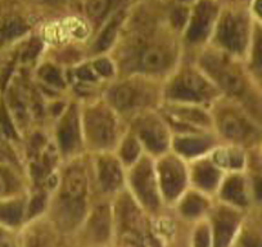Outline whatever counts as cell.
Instances as JSON below:
<instances>
[{
	"mask_svg": "<svg viewBox=\"0 0 262 247\" xmlns=\"http://www.w3.org/2000/svg\"><path fill=\"white\" fill-rule=\"evenodd\" d=\"M216 88L210 79L195 70H184L171 81L167 89L170 99L184 106L200 105L212 99Z\"/></svg>",
	"mask_w": 262,
	"mask_h": 247,
	"instance_id": "3",
	"label": "cell"
},
{
	"mask_svg": "<svg viewBox=\"0 0 262 247\" xmlns=\"http://www.w3.org/2000/svg\"><path fill=\"white\" fill-rule=\"evenodd\" d=\"M123 12H118L117 14L112 17L110 22H108L107 26L104 27V30L102 31V34L99 35V37L97 39L94 45L95 52H104L107 50L111 45L115 42L116 36H117V31L120 29L121 24L123 21Z\"/></svg>",
	"mask_w": 262,
	"mask_h": 247,
	"instance_id": "21",
	"label": "cell"
},
{
	"mask_svg": "<svg viewBox=\"0 0 262 247\" xmlns=\"http://www.w3.org/2000/svg\"><path fill=\"white\" fill-rule=\"evenodd\" d=\"M239 223L238 214L229 208L219 209L213 216V244L215 247H228Z\"/></svg>",
	"mask_w": 262,
	"mask_h": 247,
	"instance_id": "14",
	"label": "cell"
},
{
	"mask_svg": "<svg viewBox=\"0 0 262 247\" xmlns=\"http://www.w3.org/2000/svg\"><path fill=\"white\" fill-rule=\"evenodd\" d=\"M191 179L200 190L208 192L220 186L221 170L213 161L201 160L194 163Z\"/></svg>",
	"mask_w": 262,
	"mask_h": 247,
	"instance_id": "16",
	"label": "cell"
},
{
	"mask_svg": "<svg viewBox=\"0 0 262 247\" xmlns=\"http://www.w3.org/2000/svg\"><path fill=\"white\" fill-rule=\"evenodd\" d=\"M212 161L220 169L226 168L231 170H239L244 166V156L238 148H225V150L216 151Z\"/></svg>",
	"mask_w": 262,
	"mask_h": 247,
	"instance_id": "22",
	"label": "cell"
},
{
	"mask_svg": "<svg viewBox=\"0 0 262 247\" xmlns=\"http://www.w3.org/2000/svg\"><path fill=\"white\" fill-rule=\"evenodd\" d=\"M254 9H256L257 14L262 18V0H256V4H254Z\"/></svg>",
	"mask_w": 262,
	"mask_h": 247,
	"instance_id": "42",
	"label": "cell"
},
{
	"mask_svg": "<svg viewBox=\"0 0 262 247\" xmlns=\"http://www.w3.org/2000/svg\"><path fill=\"white\" fill-rule=\"evenodd\" d=\"M111 107L118 111H134L148 102V90L145 85L133 81H123L116 84L108 92Z\"/></svg>",
	"mask_w": 262,
	"mask_h": 247,
	"instance_id": "9",
	"label": "cell"
},
{
	"mask_svg": "<svg viewBox=\"0 0 262 247\" xmlns=\"http://www.w3.org/2000/svg\"><path fill=\"white\" fill-rule=\"evenodd\" d=\"M216 16V7L203 0L196 4L188 29V40L190 43H200L210 34L211 26Z\"/></svg>",
	"mask_w": 262,
	"mask_h": 247,
	"instance_id": "12",
	"label": "cell"
},
{
	"mask_svg": "<svg viewBox=\"0 0 262 247\" xmlns=\"http://www.w3.org/2000/svg\"><path fill=\"white\" fill-rule=\"evenodd\" d=\"M97 72L94 71L93 67H81V69L77 70V77H79L81 81L93 83L97 80Z\"/></svg>",
	"mask_w": 262,
	"mask_h": 247,
	"instance_id": "36",
	"label": "cell"
},
{
	"mask_svg": "<svg viewBox=\"0 0 262 247\" xmlns=\"http://www.w3.org/2000/svg\"><path fill=\"white\" fill-rule=\"evenodd\" d=\"M186 19H188V11H186L185 8H176L175 11L172 12V14H171V21H172V25L175 27H181L184 26V24L186 22Z\"/></svg>",
	"mask_w": 262,
	"mask_h": 247,
	"instance_id": "35",
	"label": "cell"
},
{
	"mask_svg": "<svg viewBox=\"0 0 262 247\" xmlns=\"http://www.w3.org/2000/svg\"><path fill=\"white\" fill-rule=\"evenodd\" d=\"M217 39L229 52L235 54L243 52L248 43V24L246 18L236 13L225 14L219 24Z\"/></svg>",
	"mask_w": 262,
	"mask_h": 247,
	"instance_id": "8",
	"label": "cell"
},
{
	"mask_svg": "<svg viewBox=\"0 0 262 247\" xmlns=\"http://www.w3.org/2000/svg\"><path fill=\"white\" fill-rule=\"evenodd\" d=\"M84 134L89 145L97 150H105L117 140V118L112 108L95 105L82 116Z\"/></svg>",
	"mask_w": 262,
	"mask_h": 247,
	"instance_id": "2",
	"label": "cell"
},
{
	"mask_svg": "<svg viewBox=\"0 0 262 247\" xmlns=\"http://www.w3.org/2000/svg\"><path fill=\"white\" fill-rule=\"evenodd\" d=\"M24 216V202L9 201L0 203V221L7 225H17Z\"/></svg>",
	"mask_w": 262,
	"mask_h": 247,
	"instance_id": "25",
	"label": "cell"
},
{
	"mask_svg": "<svg viewBox=\"0 0 262 247\" xmlns=\"http://www.w3.org/2000/svg\"><path fill=\"white\" fill-rule=\"evenodd\" d=\"M207 208V202L203 196L198 193H188L183 197L180 202V213L186 218L200 216Z\"/></svg>",
	"mask_w": 262,
	"mask_h": 247,
	"instance_id": "24",
	"label": "cell"
},
{
	"mask_svg": "<svg viewBox=\"0 0 262 247\" xmlns=\"http://www.w3.org/2000/svg\"><path fill=\"white\" fill-rule=\"evenodd\" d=\"M202 66L211 79L215 80L216 84L220 85L221 89L228 94L236 97L243 94L246 90V81L241 71L236 70L233 64L224 60L220 55H207L203 59Z\"/></svg>",
	"mask_w": 262,
	"mask_h": 247,
	"instance_id": "6",
	"label": "cell"
},
{
	"mask_svg": "<svg viewBox=\"0 0 262 247\" xmlns=\"http://www.w3.org/2000/svg\"><path fill=\"white\" fill-rule=\"evenodd\" d=\"M140 155H142V143L138 137L128 135L121 142L118 158L122 163L133 166L140 160Z\"/></svg>",
	"mask_w": 262,
	"mask_h": 247,
	"instance_id": "23",
	"label": "cell"
},
{
	"mask_svg": "<svg viewBox=\"0 0 262 247\" xmlns=\"http://www.w3.org/2000/svg\"><path fill=\"white\" fill-rule=\"evenodd\" d=\"M120 218L122 234H138L143 236V216L139 208L130 197L121 198L120 202Z\"/></svg>",
	"mask_w": 262,
	"mask_h": 247,
	"instance_id": "17",
	"label": "cell"
},
{
	"mask_svg": "<svg viewBox=\"0 0 262 247\" xmlns=\"http://www.w3.org/2000/svg\"><path fill=\"white\" fill-rule=\"evenodd\" d=\"M130 184L135 197L145 209L150 211L158 210L162 196L158 186L156 168L149 158L140 157V160L133 165Z\"/></svg>",
	"mask_w": 262,
	"mask_h": 247,
	"instance_id": "4",
	"label": "cell"
},
{
	"mask_svg": "<svg viewBox=\"0 0 262 247\" xmlns=\"http://www.w3.org/2000/svg\"><path fill=\"white\" fill-rule=\"evenodd\" d=\"M173 150L185 157H200L211 150L212 142L206 137L183 134L173 140Z\"/></svg>",
	"mask_w": 262,
	"mask_h": 247,
	"instance_id": "19",
	"label": "cell"
},
{
	"mask_svg": "<svg viewBox=\"0 0 262 247\" xmlns=\"http://www.w3.org/2000/svg\"><path fill=\"white\" fill-rule=\"evenodd\" d=\"M80 138H81V121L76 107L71 106L58 123V145L62 152H75V150L80 146Z\"/></svg>",
	"mask_w": 262,
	"mask_h": 247,
	"instance_id": "11",
	"label": "cell"
},
{
	"mask_svg": "<svg viewBox=\"0 0 262 247\" xmlns=\"http://www.w3.org/2000/svg\"><path fill=\"white\" fill-rule=\"evenodd\" d=\"M40 75H41L42 80L47 81L48 84L53 85V87H58V88L63 87L62 76H60L59 71H58L57 69H54V67L52 66L44 67V69L41 70V72H40Z\"/></svg>",
	"mask_w": 262,
	"mask_h": 247,
	"instance_id": "31",
	"label": "cell"
},
{
	"mask_svg": "<svg viewBox=\"0 0 262 247\" xmlns=\"http://www.w3.org/2000/svg\"><path fill=\"white\" fill-rule=\"evenodd\" d=\"M88 178L84 170L72 166L66 171L59 188V219L66 228L76 225L85 214Z\"/></svg>",
	"mask_w": 262,
	"mask_h": 247,
	"instance_id": "1",
	"label": "cell"
},
{
	"mask_svg": "<svg viewBox=\"0 0 262 247\" xmlns=\"http://www.w3.org/2000/svg\"><path fill=\"white\" fill-rule=\"evenodd\" d=\"M251 70L257 77L262 80V30H259L254 39L251 57Z\"/></svg>",
	"mask_w": 262,
	"mask_h": 247,
	"instance_id": "27",
	"label": "cell"
},
{
	"mask_svg": "<svg viewBox=\"0 0 262 247\" xmlns=\"http://www.w3.org/2000/svg\"><path fill=\"white\" fill-rule=\"evenodd\" d=\"M7 191H8V180L3 171H0V195H4Z\"/></svg>",
	"mask_w": 262,
	"mask_h": 247,
	"instance_id": "39",
	"label": "cell"
},
{
	"mask_svg": "<svg viewBox=\"0 0 262 247\" xmlns=\"http://www.w3.org/2000/svg\"><path fill=\"white\" fill-rule=\"evenodd\" d=\"M139 69L144 72L156 74L170 66V54L162 47H147L140 52L139 55Z\"/></svg>",
	"mask_w": 262,
	"mask_h": 247,
	"instance_id": "18",
	"label": "cell"
},
{
	"mask_svg": "<svg viewBox=\"0 0 262 247\" xmlns=\"http://www.w3.org/2000/svg\"><path fill=\"white\" fill-rule=\"evenodd\" d=\"M211 232L206 225L200 227L194 233V247H211Z\"/></svg>",
	"mask_w": 262,
	"mask_h": 247,
	"instance_id": "32",
	"label": "cell"
},
{
	"mask_svg": "<svg viewBox=\"0 0 262 247\" xmlns=\"http://www.w3.org/2000/svg\"><path fill=\"white\" fill-rule=\"evenodd\" d=\"M93 69L97 72V75H100V76L108 77L113 74V65L107 58H100V59L95 60L93 64Z\"/></svg>",
	"mask_w": 262,
	"mask_h": 247,
	"instance_id": "33",
	"label": "cell"
},
{
	"mask_svg": "<svg viewBox=\"0 0 262 247\" xmlns=\"http://www.w3.org/2000/svg\"><path fill=\"white\" fill-rule=\"evenodd\" d=\"M32 247H52V244L47 241V239H42V238H37L35 241L34 246Z\"/></svg>",
	"mask_w": 262,
	"mask_h": 247,
	"instance_id": "40",
	"label": "cell"
},
{
	"mask_svg": "<svg viewBox=\"0 0 262 247\" xmlns=\"http://www.w3.org/2000/svg\"><path fill=\"white\" fill-rule=\"evenodd\" d=\"M97 173L99 186L104 192H113L123 181L122 162L120 158L103 155L97 160Z\"/></svg>",
	"mask_w": 262,
	"mask_h": 247,
	"instance_id": "13",
	"label": "cell"
},
{
	"mask_svg": "<svg viewBox=\"0 0 262 247\" xmlns=\"http://www.w3.org/2000/svg\"><path fill=\"white\" fill-rule=\"evenodd\" d=\"M0 127H2L3 132L6 133L7 135H9V137H14V135H16L13 123L11 122V118H9L8 113L6 112L4 108L2 110V112H0Z\"/></svg>",
	"mask_w": 262,
	"mask_h": 247,
	"instance_id": "34",
	"label": "cell"
},
{
	"mask_svg": "<svg viewBox=\"0 0 262 247\" xmlns=\"http://www.w3.org/2000/svg\"><path fill=\"white\" fill-rule=\"evenodd\" d=\"M0 247H11V243H9V241L4 237L2 232H0Z\"/></svg>",
	"mask_w": 262,
	"mask_h": 247,
	"instance_id": "41",
	"label": "cell"
},
{
	"mask_svg": "<svg viewBox=\"0 0 262 247\" xmlns=\"http://www.w3.org/2000/svg\"><path fill=\"white\" fill-rule=\"evenodd\" d=\"M173 113L179 118L180 122H184V125H207L208 117L205 112L196 110V108H188V107H178L173 110Z\"/></svg>",
	"mask_w": 262,
	"mask_h": 247,
	"instance_id": "26",
	"label": "cell"
},
{
	"mask_svg": "<svg viewBox=\"0 0 262 247\" xmlns=\"http://www.w3.org/2000/svg\"><path fill=\"white\" fill-rule=\"evenodd\" d=\"M137 137L142 146L153 153H165L170 146V134L166 123L156 116L140 118L137 128Z\"/></svg>",
	"mask_w": 262,
	"mask_h": 247,
	"instance_id": "10",
	"label": "cell"
},
{
	"mask_svg": "<svg viewBox=\"0 0 262 247\" xmlns=\"http://www.w3.org/2000/svg\"><path fill=\"white\" fill-rule=\"evenodd\" d=\"M161 196L168 201L176 200L184 192L188 180L186 168L175 156H165L156 166Z\"/></svg>",
	"mask_w": 262,
	"mask_h": 247,
	"instance_id": "5",
	"label": "cell"
},
{
	"mask_svg": "<svg viewBox=\"0 0 262 247\" xmlns=\"http://www.w3.org/2000/svg\"><path fill=\"white\" fill-rule=\"evenodd\" d=\"M26 30V25L21 19L11 18L2 27V36L6 37V39H13V37H17L24 34Z\"/></svg>",
	"mask_w": 262,
	"mask_h": 247,
	"instance_id": "30",
	"label": "cell"
},
{
	"mask_svg": "<svg viewBox=\"0 0 262 247\" xmlns=\"http://www.w3.org/2000/svg\"><path fill=\"white\" fill-rule=\"evenodd\" d=\"M112 0H89L86 4V13L89 18L99 21L110 9Z\"/></svg>",
	"mask_w": 262,
	"mask_h": 247,
	"instance_id": "28",
	"label": "cell"
},
{
	"mask_svg": "<svg viewBox=\"0 0 262 247\" xmlns=\"http://www.w3.org/2000/svg\"><path fill=\"white\" fill-rule=\"evenodd\" d=\"M44 208V197L42 196H36L34 200L31 201L29 206V214L30 215H35V214H39L40 211Z\"/></svg>",
	"mask_w": 262,
	"mask_h": 247,
	"instance_id": "37",
	"label": "cell"
},
{
	"mask_svg": "<svg viewBox=\"0 0 262 247\" xmlns=\"http://www.w3.org/2000/svg\"><path fill=\"white\" fill-rule=\"evenodd\" d=\"M221 198L229 205L244 208L249 202V188L247 179L239 173L231 174L221 184Z\"/></svg>",
	"mask_w": 262,
	"mask_h": 247,
	"instance_id": "15",
	"label": "cell"
},
{
	"mask_svg": "<svg viewBox=\"0 0 262 247\" xmlns=\"http://www.w3.org/2000/svg\"><path fill=\"white\" fill-rule=\"evenodd\" d=\"M217 125L221 135L230 142L247 143L259 137L253 121L235 110H224L219 113Z\"/></svg>",
	"mask_w": 262,
	"mask_h": 247,
	"instance_id": "7",
	"label": "cell"
},
{
	"mask_svg": "<svg viewBox=\"0 0 262 247\" xmlns=\"http://www.w3.org/2000/svg\"><path fill=\"white\" fill-rule=\"evenodd\" d=\"M236 247H262V234L257 228H247L238 239Z\"/></svg>",
	"mask_w": 262,
	"mask_h": 247,
	"instance_id": "29",
	"label": "cell"
},
{
	"mask_svg": "<svg viewBox=\"0 0 262 247\" xmlns=\"http://www.w3.org/2000/svg\"><path fill=\"white\" fill-rule=\"evenodd\" d=\"M253 196L258 202H262V173L253 181Z\"/></svg>",
	"mask_w": 262,
	"mask_h": 247,
	"instance_id": "38",
	"label": "cell"
},
{
	"mask_svg": "<svg viewBox=\"0 0 262 247\" xmlns=\"http://www.w3.org/2000/svg\"><path fill=\"white\" fill-rule=\"evenodd\" d=\"M89 232L95 241H107L111 233V211L108 206H98L93 211L89 220Z\"/></svg>",
	"mask_w": 262,
	"mask_h": 247,
	"instance_id": "20",
	"label": "cell"
}]
</instances>
